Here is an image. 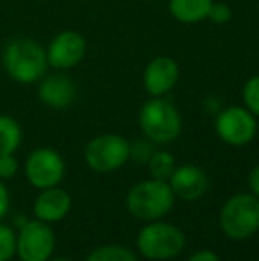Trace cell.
I'll return each instance as SVG.
<instances>
[{
	"instance_id": "1",
	"label": "cell",
	"mask_w": 259,
	"mask_h": 261,
	"mask_svg": "<svg viewBox=\"0 0 259 261\" xmlns=\"http://www.w3.org/2000/svg\"><path fill=\"white\" fill-rule=\"evenodd\" d=\"M2 66L7 76L18 84L39 82L50 68L46 48L31 38L11 39L2 52Z\"/></svg>"
},
{
	"instance_id": "2",
	"label": "cell",
	"mask_w": 259,
	"mask_h": 261,
	"mask_svg": "<svg viewBox=\"0 0 259 261\" xmlns=\"http://www.w3.org/2000/svg\"><path fill=\"white\" fill-rule=\"evenodd\" d=\"M138 126L146 139L155 144H169L181 134V114L165 96H151L138 112Z\"/></svg>"
},
{
	"instance_id": "3",
	"label": "cell",
	"mask_w": 259,
	"mask_h": 261,
	"mask_svg": "<svg viewBox=\"0 0 259 261\" xmlns=\"http://www.w3.org/2000/svg\"><path fill=\"white\" fill-rule=\"evenodd\" d=\"M174 192L167 181L149 179L135 185L126 196V208L140 220H156L170 212L174 204Z\"/></svg>"
},
{
	"instance_id": "4",
	"label": "cell",
	"mask_w": 259,
	"mask_h": 261,
	"mask_svg": "<svg viewBox=\"0 0 259 261\" xmlns=\"http://www.w3.org/2000/svg\"><path fill=\"white\" fill-rule=\"evenodd\" d=\"M220 227L233 240H245L259 229V197L236 194L222 206Z\"/></svg>"
},
{
	"instance_id": "5",
	"label": "cell",
	"mask_w": 259,
	"mask_h": 261,
	"mask_svg": "<svg viewBox=\"0 0 259 261\" xmlns=\"http://www.w3.org/2000/svg\"><path fill=\"white\" fill-rule=\"evenodd\" d=\"M137 247L149 259H169L178 256L185 247V234L176 226L153 222L140 229Z\"/></svg>"
},
{
	"instance_id": "6",
	"label": "cell",
	"mask_w": 259,
	"mask_h": 261,
	"mask_svg": "<svg viewBox=\"0 0 259 261\" xmlns=\"http://www.w3.org/2000/svg\"><path fill=\"white\" fill-rule=\"evenodd\" d=\"M85 162L96 172H112L130 160V142L118 134H103L85 146Z\"/></svg>"
},
{
	"instance_id": "7",
	"label": "cell",
	"mask_w": 259,
	"mask_h": 261,
	"mask_svg": "<svg viewBox=\"0 0 259 261\" xmlns=\"http://www.w3.org/2000/svg\"><path fill=\"white\" fill-rule=\"evenodd\" d=\"M215 132L229 146H245L256 137L257 121L245 107L233 105L220 110L215 119Z\"/></svg>"
},
{
	"instance_id": "8",
	"label": "cell",
	"mask_w": 259,
	"mask_h": 261,
	"mask_svg": "<svg viewBox=\"0 0 259 261\" xmlns=\"http://www.w3.org/2000/svg\"><path fill=\"white\" fill-rule=\"evenodd\" d=\"M55 249L52 227L43 220L25 222L16 237V252L21 261H48Z\"/></svg>"
},
{
	"instance_id": "9",
	"label": "cell",
	"mask_w": 259,
	"mask_h": 261,
	"mask_svg": "<svg viewBox=\"0 0 259 261\" xmlns=\"http://www.w3.org/2000/svg\"><path fill=\"white\" fill-rule=\"evenodd\" d=\"M25 174L36 189H52L64 178V160L55 149L39 148L28 155L25 164Z\"/></svg>"
},
{
	"instance_id": "10",
	"label": "cell",
	"mask_w": 259,
	"mask_h": 261,
	"mask_svg": "<svg viewBox=\"0 0 259 261\" xmlns=\"http://www.w3.org/2000/svg\"><path fill=\"white\" fill-rule=\"evenodd\" d=\"M87 54V41L80 32L63 31L50 41L46 48L48 66L57 71H66L83 61Z\"/></svg>"
},
{
	"instance_id": "11",
	"label": "cell",
	"mask_w": 259,
	"mask_h": 261,
	"mask_svg": "<svg viewBox=\"0 0 259 261\" xmlns=\"http://www.w3.org/2000/svg\"><path fill=\"white\" fill-rule=\"evenodd\" d=\"M180 80V66L170 55H156L142 73V86L149 96H167Z\"/></svg>"
},
{
	"instance_id": "12",
	"label": "cell",
	"mask_w": 259,
	"mask_h": 261,
	"mask_svg": "<svg viewBox=\"0 0 259 261\" xmlns=\"http://www.w3.org/2000/svg\"><path fill=\"white\" fill-rule=\"evenodd\" d=\"M76 94H78L76 84L64 73L45 75L38 84L39 101L50 109H68L69 105L75 103Z\"/></svg>"
},
{
	"instance_id": "13",
	"label": "cell",
	"mask_w": 259,
	"mask_h": 261,
	"mask_svg": "<svg viewBox=\"0 0 259 261\" xmlns=\"http://www.w3.org/2000/svg\"><path fill=\"white\" fill-rule=\"evenodd\" d=\"M169 187L172 189L174 196L185 201H195L204 196L208 189V178L203 169L197 165L187 164L176 167L172 176L169 178Z\"/></svg>"
},
{
	"instance_id": "14",
	"label": "cell",
	"mask_w": 259,
	"mask_h": 261,
	"mask_svg": "<svg viewBox=\"0 0 259 261\" xmlns=\"http://www.w3.org/2000/svg\"><path fill=\"white\" fill-rule=\"evenodd\" d=\"M71 210V197L63 189H45L34 203V213L43 222H59Z\"/></svg>"
},
{
	"instance_id": "15",
	"label": "cell",
	"mask_w": 259,
	"mask_h": 261,
	"mask_svg": "<svg viewBox=\"0 0 259 261\" xmlns=\"http://www.w3.org/2000/svg\"><path fill=\"white\" fill-rule=\"evenodd\" d=\"M213 0H169V14L183 25H195L208 20Z\"/></svg>"
},
{
	"instance_id": "16",
	"label": "cell",
	"mask_w": 259,
	"mask_h": 261,
	"mask_svg": "<svg viewBox=\"0 0 259 261\" xmlns=\"http://www.w3.org/2000/svg\"><path fill=\"white\" fill-rule=\"evenodd\" d=\"M21 142V128L16 119L0 116V155H13Z\"/></svg>"
},
{
	"instance_id": "17",
	"label": "cell",
	"mask_w": 259,
	"mask_h": 261,
	"mask_svg": "<svg viewBox=\"0 0 259 261\" xmlns=\"http://www.w3.org/2000/svg\"><path fill=\"white\" fill-rule=\"evenodd\" d=\"M149 165V172L155 179L160 181H169V178L172 176L174 169H176V162L174 156L167 151H155L153 156L148 162Z\"/></svg>"
},
{
	"instance_id": "18",
	"label": "cell",
	"mask_w": 259,
	"mask_h": 261,
	"mask_svg": "<svg viewBox=\"0 0 259 261\" xmlns=\"http://www.w3.org/2000/svg\"><path fill=\"white\" fill-rule=\"evenodd\" d=\"M87 261H138L137 256L121 245H105L91 252Z\"/></svg>"
},
{
	"instance_id": "19",
	"label": "cell",
	"mask_w": 259,
	"mask_h": 261,
	"mask_svg": "<svg viewBox=\"0 0 259 261\" xmlns=\"http://www.w3.org/2000/svg\"><path fill=\"white\" fill-rule=\"evenodd\" d=\"M242 100L243 107L247 110H250L256 117H259V75H252L243 84Z\"/></svg>"
},
{
	"instance_id": "20",
	"label": "cell",
	"mask_w": 259,
	"mask_h": 261,
	"mask_svg": "<svg viewBox=\"0 0 259 261\" xmlns=\"http://www.w3.org/2000/svg\"><path fill=\"white\" fill-rule=\"evenodd\" d=\"M16 252V234L13 229L0 224V261H11Z\"/></svg>"
},
{
	"instance_id": "21",
	"label": "cell",
	"mask_w": 259,
	"mask_h": 261,
	"mask_svg": "<svg viewBox=\"0 0 259 261\" xmlns=\"http://www.w3.org/2000/svg\"><path fill=\"white\" fill-rule=\"evenodd\" d=\"M155 151V142H151L149 139H140L130 144V158H133L138 164H148Z\"/></svg>"
},
{
	"instance_id": "22",
	"label": "cell",
	"mask_w": 259,
	"mask_h": 261,
	"mask_svg": "<svg viewBox=\"0 0 259 261\" xmlns=\"http://www.w3.org/2000/svg\"><path fill=\"white\" fill-rule=\"evenodd\" d=\"M208 20L215 25H225L233 20V9L229 4L225 2H215L211 4L210 13H208Z\"/></svg>"
},
{
	"instance_id": "23",
	"label": "cell",
	"mask_w": 259,
	"mask_h": 261,
	"mask_svg": "<svg viewBox=\"0 0 259 261\" xmlns=\"http://www.w3.org/2000/svg\"><path fill=\"white\" fill-rule=\"evenodd\" d=\"M18 172V162L13 155H0V178L9 179Z\"/></svg>"
},
{
	"instance_id": "24",
	"label": "cell",
	"mask_w": 259,
	"mask_h": 261,
	"mask_svg": "<svg viewBox=\"0 0 259 261\" xmlns=\"http://www.w3.org/2000/svg\"><path fill=\"white\" fill-rule=\"evenodd\" d=\"M7 210H9V192H7L6 185L0 181V220L6 217Z\"/></svg>"
},
{
	"instance_id": "25",
	"label": "cell",
	"mask_w": 259,
	"mask_h": 261,
	"mask_svg": "<svg viewBox=\"0 0 259 261\" xmlns=\"http://www.w3.org/2000/svg\"><path fill=\"white\" fill-rule=\"evenodd\" d=\"M249 187H250V190H252L254 196L259 197V165H256V167L250 171V174H249Z\"/></svg>"
},
{
	"instance_id": "26",
	"label": "cell",
	"mask_w": 259,
	"mask_h": 261,
	"mask_svg": "<svg viewBox=\"0 0 259 261\" xmlns=\"http://www.w3.org/2000/svg\"><path fill=\"white\" fill-rule=\"evenodd\" d=\"M188 261H220V259H218V256L211 251H199V252H195Z\"/></svg>"
},
{
	"instance_id": "27",
	"label": "cell",
	"mask_w": 259,
	"mask_h": 261,
	"mask_svg": "<svg viewBox=\"0 0 259 261\" xmlns=\"http://www.w3.org/2000/svg\"><path fill=\"white\" fill-rule=\"evenodd\" d=\"M50 261H71V259H66V258H57V259H50Z\"/></svg>"
}]
</instances>
